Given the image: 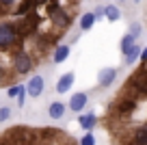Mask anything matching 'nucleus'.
<instances>
[{
    "instance_id": "obj_22",
    "label": "nucleus",
    "mask_w": 147,
    "mask_h": 145,
    "mask_svg": "<svg viewBox=\"0 0 147 145\" xmlns=\"http://www.w3.org/2000/svg\"><path fill=\"white\" fill-rule=\"evenodd\" d=\"M138 33H141V24H132V26H130V35L138 37Z\"/></svg>"
},
{
    "instance_id": "obj_18",
    "label": "nucleus",
    "mask_w": 147,
    "mask_h": 145,
    "mask_svg": "<svg viewBox=\"0 0 147 145\" xmlns=\"http://www.w3.org/2000/svg\"><path fill=\"white\" fill-rule=\"evenodd\" d=\"M22 89H24V85H13L11 89H7V95H9V98H18V93Z\"/></svg>"
},
{
    "instance_id": "obj_7",
    "label": "nucleus",
    "mask_w": 147,
    "mask_h": 145,
    "mask_svg": "<svg viewBox=\"0 0 147 145\" xmlns=\"http://www.w3.org/2000/svg\"><path fill=\"white\" fill-rule=\"evenodd\" d=\"M48 115H50L52 119H61L65 115V104L63 102H52L50 108H48Z\"/></svg>"
},
{
    "instance_id": "obj_1",
    "label": "nucleus",
    "mask_w": 147,
    "mask_h": 145,
    "mask_svg": "<svg viewBox=\"0 0 147 145\" xmlns=\"http://www.w3.org/2000/svg\"><path fill=\"white\" fill-rule=\"evenodd\" d=\"M15 39H18V26L0 24V48H7V45L15 43Z\"/></svg>"
},
{
    "instance_id": "obj_4",
    "label": "nucleus",
    "mask_w": 147,
    "mask_h": 145,
    "mask_svg": "<svg viewBox=\"0 0 147 145\" xmlns=\"http://www.w3.org/2000/svg\"><path fill=\"white\" fill-rule=\"evenodd\" d=\"M117 78V69L115 67H106L100 72V78H97V82H100V87H110L113 82H115Z\"/></svg>"
},
{
    "instance_id": "obj_11",
    "label": "nucleus",
    "mask_w": 147,
    "mask_h": 145,
    "mask_svg": "<svg viewBox=\"0 0 147 145\" xmlns=\"http://www.w3.org/2000/svg\"><path fill=\"white\" fill-rule=\"evenodd\" d=\"M69 56V45H59L54 50V63H63Z\"/></svg>"
},
{
    "instance_id": "obj_13",
    "label": "nucleus",
    "mask_w": 147,
    "mask_h": 145,
    "mask_svg": "<svg viewBox=\"0 0 147 145\" xmlns=\"http://www.w3.org/2000/svg\"><path fill=\"white\" fill-rule=\"evenodd\" d=\"M52 15L56 18L54 22L59 24V26H63V28H67V26H69V15H67V13H63V11L56 9V11H52Z\"/></svg>"
},
{
    "instance_id": "obj_3",
    "label": "nucleus",
    "mask_w": 147,
    "mask_h": 145,
    "mask_svg": "<svg viewBox=\"0 0 147 145\" xmlns=\"http://www.w3.org/2000/svg\"><path fill=\"white\" fill-rule=\"evenodd\" d=\"M43 87H46V80H43L41 76H32L30 80H28V85H24V89H26V93L30 95V98H39Z\"/></svg>"
},
{
    "instance_id": "obj_23",
    "label": "nucleus",
    "mask_w": 147,
    "mask_h": 145,
    "mask_svg": "<svg viewBox=\"0 0 147 145\" xmlns=\"http://www.w3.org/2000/svg\"><path fill=\"white\" fill-rule=\"evenodd\" d=\"M138 59H141V61H145V63H147V48H143V50H141V54H138Z\"/></svg>"
},
{
    "instance_id": "obj_17",
    "label": "nucleus",
    "mask_w": 147,
    "mask_h": 145,
    "mask_svg": "<svg viewBox=\"0 0 147 145\" xmlns=\"http://www.w3.org/2000/svg\"><path fill=\"white\" fill-rule=\"evenodd\" d=\"M32 7H35V5H32V0H24L22 5L18 7V15H24V13H30V9H32Z\"/></svg>"
},
{
    "instance_id": "obj_24",
    "label": "nucleus",
    "mask_w": 147,
    "mask_h": 145,
    "mask_svg": "<svg viewBox=\"0 0 147 145\" xmlns=\"http://www.w3.org/2000/svg\"><path fill=\"white\" fill-rule=\"evenodd\" d=\"M93 13H95V18H102V15H104V9H102V7H97Z\"/></svg>"
},
{
    "instance_id": "obj_15",
    "label": "nucleus",
    "mask_w": 147,
    "mask_h": 145,
    "mask_svg": "<svg viewBox=\"0 0 147 145\" xmlns=\"http://www.w3.org/2000/svg\"><path fill=\"white\" fill-rule=\"evenodd\" d=\"M134 43H136V37H134V35H125L123 37V41H121V50H123V54L132 48Z\"/></svg>"
},
{
    "instance_id": "obj_5",
    "label": "nucleus",
    "mask_w": 147,
    "mask_h": 145,
    "mask_svg": "<svg viewBox=\"0 0 147 145\" xmlns=\"http://www.w3.org/2000/svg\"><path fill=\"white\" fill-rule=\"evenodd\" d=\"M87 93H74L71 95V100H69V108L71 110H76V113H80V110L87 106Z\"/></svg>"
},
{
    "instance_id": "obj_25",
    "label": "nucleus",
    "mask_w": 147,
    "mask_h": 145,
    "mask_svg": "<svg viewBox=\"0 0 147 145\" xmlns=\"http://www.w3.org/2000/svg\"><path fill=\"white\" fill-rule=\"evenodd\" d=\"M11 2H15V0H0V5H2V7H9Z\"/></svg>"
},
{
    "instance_id": "obj_20",
    "label": "nucleus",
    "mask_w": 147,
    "mask_h": 145,
    "mask_svg": "<svg viewBox=\"0 0 147 145\" xmlns=\"http://www.w3.org/2000/svg\"><path fill=\"white\" fill-rule=\"evenodd\" d=\"M9 117H11V108H9V106L0 108V123H2V121H7Z\"/></svg>"
},
{
    "instance_id": "obj_27",
    "label": "nucleus",
    "mask_w": 147,
    "mask_h": 145,
    "mask_svg": "<svg viewBox=\"0 0 147 145\" xmlns=\"http://www.w3.org/2000/svg\"><path fill=\"white\" fill-rule=\"evenodd\" d=\"M121 2H123V0H121Z\"/></svg>"
},
{
    "instance_id": "obj_19",
    "label": "nucleus",
    "mask_w": 147,
    "mask_h": 145,
    "mask_svg": "<svg viewBox=\"0 0 147 145\" xmlns=\"http://www.w3.org/2000/svg\"><path fill=\"white\" fill-rule=\"evenodd\" d=\"M80 145H95V136H93L91 132H87V134L80 139Z\"/></svg>"
},
{
    "instance_id": "obj_21",
    "label": "nucleus",
    "mask_w": 147,
    "mask_h": 145,
    "mask_svg": "<svg viewBox=\"0 0 147 145\" xmlns=\"http://www.w3.org/2000/svg\"><path fill=\"white\" fill-rule=\"evenodd\" d=\"M24 102H26V89H22V91L18 93V104L24 106Z\"/></svg>"
},
{
    "instance_id": "obj_16",
    "label": "nucleus",
    "mask_w": 147,
    "mask_h": 145,
    "mask_svg": "<svg viewBox=\"0 0 147 145\" xmlns=\"http://www.w3.org/2000/svg\"><path fill=\"white\" fill-rule=\"evenodd\" d=\"M134 106H136L134 100H123V102H119V113H132Z\"/></svg>"
},
{
    "instance_id": "obj_14",
    "label": "nucleus",
    "mask_w": 147,
    "mask_h": 145,
    "mask_svg": "<svg viewBox=\"0 0 147 145\" xmlns=\"http://www.w3.org/2000/svg\"><path fill=\"white\" fill-rule=\"evenodd\" d=\"M134 145H147V128H138L134 132Z\"/></svg>"
},
{
    "instance_id": "obj_12",
    "label": "nucleus",
    "mask_w": 147,
    "mask_h": 145,
    "mask_svg": "<svg viewBox=\"0 0 147 145\" xmlns=\"http://www.w3.org/2000/svg\"><path fill=\"white\" fill-rule=\"evenodd\" d=\"M138 54H141V48H138V45L134 43L132 48H130V50L125 52V63H128V65L136 63V61H138Z\"/></svg>"
},
{
    "instance_id": "obj_9",
    "label": "nucleus",
    "mask_w": 147,
    "mask_h": 145,
    "mask_svg": "<svg viewBox=\"0 0 147 145\" xmlns=\"http://www.w3.org/2000/svg\"><path fill=\"white\" fill-rule=\"evenodd\" d=\"M95 121H97V117L93 113H89V115H80V119H78V123L84 128V130H91L93 126H95Z\"/></svg>"
},
{
    "instance_id": "obj_6",
    "label": "nucleus",
    "mask_w": 147,
    "mask_h": 145,
    "mask_svg": "<svg viewBox=\"0 0 147 145\" xmlns=\"http://www.w3.org/2000/svg\"><path fill=\"white\" fill-rule=\"evenodd\" d=\"M71 85H74V74L67 72L65 76L59 78V82H56V91H59V93H67V91L71 89Z\"/></svg>"
},
{
    "instance_id": "obj_2",
    "label": "nucleus",
    "mask_w": 147,
    "mask_h": 145,
    "mask_svg": "<svg viewBox=\"0 0 147 145\" xmlns=\"http://www.w3.org/2000/svg\"><path fill=\"white\" fill-rule=\"evenodd\" d=\"M30 67H32V59L26 54V52H18L15 59H13V69L18 74H28Z\"/></svg>"
},
{
    "instance_id": "obj_10",
    "label": "nucleus",
    "mask_w": 147,
    "mask_h": 145,
    "mask_svg": "<svg viewBox=\"0 0 147 145\" xmlns=\"http://www.w3.org/2000/svg\"><path fill=\"white\" fill-rule=\"evenodd\" d=\"M95 13H82V18H80V30H89V28L93 26V22H95Z\"/></svg>"
},
{
    "instance_id": "obj_8",
    "label": "nucleus",
    "mask_w": 147,
    "mask_h": 145,
    "mask_svg": "<svg viewBox=\"0 0 147 145\" xmlns=\"http://www.w3.org/2000/svg\"><path fill=\"white\" fill-rule=\"evenodd\" d=\"M104 15H106L108 22H117V20L121 18V11L117 9L115 5H108V7H104Z\"/></svg>"
},
{
    "instance_id": "obj_26",
    "label": "nucleus",
    "mask_w": 147,
    "mask_h": 145,
    "mask_svg": "<svg viewBox=\"0 0 147 145\" xmlns=\"http://www.w3.org/2000/svg\"><path fill=\"white\" fill-rule=\"evenodd\" d=\"M32 5L39 7V5H46V0H32Z\"/></svg>"
}]
</instances>
